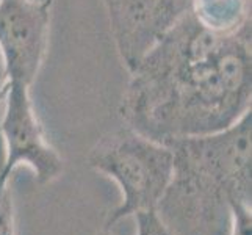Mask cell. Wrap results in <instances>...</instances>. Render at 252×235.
<instances>
[{"label": "cell", "instance_id": "6da1fadb", "mask_svg": "<svg viewBox=\"0 0 252 235\" xmlns=\"http://www.w3.org/2000/svg\"><path fill=\"white\" fill-rule=\"evenodd\" d=\"M251 25L218 34L188 11L130 71L126 127L166 144L229 129L251 113Z\"/></svg>", "mask_w": 252, "mask_h": 235}, {"label": "cell", "instance_id": "7a4b0ae2", "mask_svg": "<svg viewBox=\"0 0 252 235\" xmlns=\"http://www.w3.org/2000/svg\"><path fill=\"white\" fill-rule=\"evenodd\" d=\"M251 113L221 132L166 143L171 182L155 213L174 235H229L232 205H252Z\"/></svg>", "mask_w": 252, "mask_h": 235}, {"label": "cell", "instance_id": "3957f363", "mask_svg": "<svg viewBox=\"0 0 252 235\" xmlns=\"http://www.w3.org/2000/svg\"><path fill=\"white\" fill-rule=\"evenodd\" d=\"M88 165L116 182L121 204L108 215L107 229L128 216L155 212L174 168L168 144L123 127L103 135L88 154Z\"/></svg>", "mask_w": 252, "mask_h": 235}, {"label": "cell", "instance_id": "277c9868", "mask_svg": "<svg viewBox=\"0 0 252 235\" xmlns=\"http://www.w3.org/2000/svg\"><path fill=\"white\" fill-rule=\"evenodd\" d=\"M0 146L3 167L0 171V190L11 184L17 167L32 169L39 184L55 180L63 171V159L49 144L36 110L30 86L8 80L0 99Z\"/></svg>", "mask_w": 252, "mask_h": 235}, {"label": "cell", "instance_id": "5b68a950", "mask_svg": "<svg viewBox=\"0 0 252 235\" xmlns=\"http://www.w3.org/2000/svg\"><path fill=\"white\" fill-rule=\"evenodd\" d=\"M50 5L0 0V52L8 80L32 86L49 44Z\"/></svg>", "mask_w": 252, "mask_h": 235}, {"label": "cell", "instance_id": "8992f818", "mask_svg": "<svg viewBox=\"0 0 252 235\" xmlns=\"http://www.w3.org/2000/svg\"><path fill=\"white\" fill-rule=\"evenodd\" d=\"M110 32L130 72L187 13L176 0H103Z\"/></svg>", "mask_w": 252, "mask_h": 235}, {"label": "cell", "instance_id": "52a82bcc", "mask_svg": "<svg viewBox=\"0 0 252 235\" xmlns=\"http://www.w3.org/2000/svg\"><path fill=\"white\" fill-rule=\"evenodd\" d=\"M188 13L204 29L230 34L251 25V0H189Z\"/></svg>", "mask_w": 252, "mask_h": 235}, {"label": "cell", "instance_id": "ba28073f", "mask_svg": "<svg viewBox=\"0 0 252 235\" xmlns=\"http://www.w3.org/2000/svg\"><path fill=\"white\" fill-rule=\"evenodd\" d=\"M0 235H16L11 184L0 190Z\"/></svg>", "mask_w": 252, "mask_h": 235}, {"label": "cell", "instance_id": "9c48e42d", "mask_svg": "<svg viewBox=\"0 0 252 235\" xmlns=\"http://www.w3.org/2000/svg\"><path fill=\"white\" fill-rule=\"evenodd\" d=\"M229 235H252V205H232V220Z\"/></svg>", "mask_w": 252, "mask_h": 235}, {"label": "cell", "instance_id": "30bf717a", "mask_svg": "<svg viewBox=\"0 0 252 235\" xmlns=\"http://www.w3.org/2000/svg\"><path fill=\"white\" fill-rule=\"evenodd\" d=\"M138 232L136 235H174L155 212H143L135 215Z\"/></svg>", "mask_w": 252, "mask_h": 235}, {"label": "cell", "instance_id": "8fae6325", "mask_svg": "<svg viewBox=\"0 0 252 235\" xmlns=\"http://www.w3.org/2000/svg\"><path fill=\"white\" fill-rule=\"evenodd\" d=\"M6 83H8V74H6L2 52H0V99H2V94H3ZM2 167H3V152H2V146H0V169H2Z\"/></svg>", "mask_w": 252, "mask_h": 235}, {"label": "cell", "instance_id": "7c38bea8", "mask_svg": "<svg viewBox=\"0 0 252 235\" xmlns=\"http://www.w3.org/2000/svg\"><path fill=\"white\" fill-rule=\"evenodd\" d=\"M176 2L184 8V10H187L188 11V6H189V0H176Z\"/></svg>", "mask_w": 252, "mask_h": 235}, {"label": "cell", "instance_id": "4fadbf2b", "mask_svg": "<svg viewBox=\"0 0 252 235\" xmlns=\"http://www.w3.org/2000/svg\"><path fill=\"white\" fill-rule=\"evenodd\" d=\"M32 2H34V3H41V5H50V6H52V3H54V0H32Z\"/></svg>", "mask_w": 252, "mask_h": 235}, {"label": "cell", "instance_id": "5bb4252c", "mask_svg": "<svg viewBox=\"0 0 252 235\" xmlns=\"http://www.w3.org/2000/svg\"><path fill=\"white\" fill-rule=\"evenodd\" d=\"M95 235H113L108 229H105V231H100V232H97V234H95Z\"/></svg>", "mask_w": 252, "mask_h": 235}]
</instances>
